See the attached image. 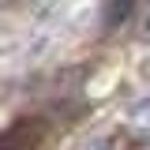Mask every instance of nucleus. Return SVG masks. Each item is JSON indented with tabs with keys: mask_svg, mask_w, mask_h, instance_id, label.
I'll use <instances>...</instances> for the list:
<instances>
[{
	"mask_svg": "<svg viewBox=\"0 0 150 150\" xmlns=\"http://www.w3.org/2000/svg\"><path fill=\"white\" fill-rule=\"evenodd\" d=\"M139 34H143V38H146V41H150V8H146V11H143V23H139Z\"/></svg>",
	"mask_w": 150,
	"mask_h": 150,
	"instance_id": "nucleus-5",
	"label": "nucleus"
},
{
	"mask_svg": "<svg viewBox=\"0 0 150 150\" xmlns=\"http://www.w3.org/2000/svg\"><path fill=\"white\" fill-rule=\"evenodd\" d=\"M41 139H45V124L23 116V120H15L11 128L0 131V150H38Z\"/></svg>",
	"mask_w": 150,
	"mask_h": 150,
	"instance_id": "nucleus-1",
	"label": "nucleus"
},
{
	"mask_svg": "<svg viewBox=\"0 0 150 150\" xmlns=\"http://www.w3.org/2000/svg\"><path fill=\"white\" fill-rule=\"evenodd\" d=\"M131 120H135L139 128H150V98L135 101V109H131Z\"/></svg>",
	"mask_w": 150,
	"mask_h": 150,
	"instance_id": "nucleus-2",
	"label": "nucleus"
},
{
	"mask_svg": "<svg viewBox=\"0 0 150 150\" xmlns=\"http://www.w3.org/2000/svg\"><path fill=\"white\" fill-rule=\"evenodd\" d=\"M79 150H116V143L112 139H90V143H83Z\"/></svg>",
	"mask_w": 150,
	"mask_h": 150,
	"instance_id": "nucleus-4",
	"label": "nucleus"
},
{
	"mask_svg": "<svg viewBox=\"0 0 150 150\" xmlns=\"http://www.w3.org/2000/svg\"><path fill=\"white\" fill-rule=\"evenodd\" d=\"M131 15V4H109L105 8V23H124Z\"/></svg>",
	"mask_w": 150,
	"mask_h": 150,
	"instance_id": "nucleus-3",
	"label": "nucleus"
}]
</instances>
